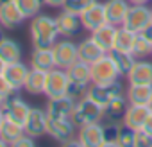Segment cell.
<instances>
[{"instance_id": "cell-1", "label": "cell", "mask_w": 152, "mask_h": 147, "mask_svg": "<svg viewBox=\"0 0 152 147\" xmlns=\"http://www.w3.org/2000/svg\"><path fill=\"white\" fill-rule=\"evenodd\" d=\"M29 32H31L32 47H38V49L52 47L61 38L59 31H57L56 16H50V15H45V13H39V15L31 18Z\"/></svg>"}, {"instance_id": "cell-2", "label": "cell", "mask_w": 152, "mask_h": 147, "mask_svg": "<svg viewBox=\"0 0 152 147\" xmlns=\"http://www.w3.org/2000/svg\"><path fill=\"white\" fill-rule=\"evenodd\" d=\"M106 115V108L100 106L99 102L91 101L90 97H83L75 102L73 113H72V120L73 124L81 127L84 124H91V122H100Z\"/></svg>"}, {"instance_id": "cell-3", "label": "cell", "mask_w": 152, "mask_h": 147, "mask_svg": "<svg viewBox=\"0 0 152 147\" xmlns=\"http://www.w3.org/2000/svg\"><path fill=\"white\" fill-rule=\"evenodd\" d=\"M124 93V86L120 81H113V83H91L88 86L86 97H90L91 101L99 102L100 106H107L115 97Z\"/></svg>"}, {"instance_id": "cell-4", "label": "cell", "mask_w": 152, "mask_h": 147, "mask_svg": "<svg viewBox=\"0 0 152 147\" xmlns=\"http://www.w3.org/2000/svg\"><path fill=\"white\" fill-rule=\"evenodd\" d=\"M152 24V13L150 7L147 4H131L127 16L124 20V27H127L129 31L140 34L143 32L148 25Z\"/></svg>"}, {"instance_id": "cell-5", "label": "cell", "mask_w": 152, "mask_h": 147, "mask_svg": "<svg viewBox=\"0 0 152 147\" xmlns=\"http://www.w3.org/2000/svg\"><path fill=\"white\" fill-rule=\"evenodd\" d=\"M70 88V77L68 72L64 68H52L47 72V83H45V95L47 99H54V97H63L68 93Z\"/></svg>"}, {"instance_id": "cell-6", "label": "cell", "mask_w": 152, "mask_h": 147, "mask_svg": "<svg viewBox=\"0 0 152 147\" xmlns=\"http://www.w3.org/2000/svg\"><path fill=\"white\" fill-rule=\"evenodd\" d=\"M120 77V72L107 52L95 63H91V83H113Z\"/></svg>"}, {"instance_id": "cell-7", "label": "cell", "mask_w": 152, "mask_h": 147, "mask_svg": "<svg viewBox=\"0 0 152 147\" xmlns=\"http://www.w3.org/2000/svg\"><path fill=\"white\" fill-rule=\"evenodd\" d=\"M77 126L73 124L72 118H50L48 117V124H47V135L59 142V143H66L68 140L77 136Z\"/></svg>"}, {"instance_id": "cell-8", "label": "cell", "mask_w": 152, "mask_h": 147, "mask_svg": "<svg viewBox=\"0 0 152 147\" xmlns=\"http://www.w3.org/2000/svg\"><path fill=\"white\" fill-rule=\"evenodd\" d=\"M54 57H56V66L59 68H68L79 59L77 56V43H73L72 38H61L52 45Z\"/></svg>"}, {"instance_id": "cell-9", "label": "cell", "mask_w": 152, "mask_h": 147, "mask_svg": "<svg viewBox=\"0 0 152 147\" xmlns=\"http://www.w3.org/2000/svg\"><path fill=\"white\" fill-rule=\"evenodd\" d=\"M25 22V15L22 13L16 0H0V25L4 29H18Z\"/></svg>"}, {"instance_id": "cell-10", "label": "cell", "mask_w": 152, "mask_h": 147, "mask_svg": "<svg viewBox=\"0 0 152 147\" xmlns=\"http://www.w3.org/2000/svg\"><path fill=\"white\" fill-rule=\"evenodd\" d=\"M47 124H48L47 110H41V108H31L29 117H27V120L23 122L25 135L32 136L34 140H36V138H41L43 135H47Z\"/></svg>"}, {"instance_id": "cell-11", "label": "cell", "mask_w": 152, "mask_h": 147, "mask_svg": "<svg viewBox=\"0 0 152 147\" xmlns=\"http://www.w3.org/2000/svg\"><path fill=\"white\" fill-rule=\"evenodd\" d=\"M79 18H81V24H83V29H86V31H95L97 27H100V25H104L106 22H107V18H106V9H104V2H93L90 7H86L81 15H79Z\"/></svg>"}, {"instance_id": "cell-12", "label": "cell", "mask_w": 152, "mask_h": 147, "mask_svg": "<svg viewBox=\"0 0 152 147\" xmlns=\"http://www.w3.org/2000/svg\"><path fill=\"white\" fill-rule=\"evenodd\" d=\"M77 138L83 147H102L104 145V126L100 122L84 124L79 127Z\"/></svg>"}, {"instance_id": "cell-13", "label": "cell", "mask_w": 152, "mask_h": 147, "mask_svg": "<svg viewBox=\"0 0 152 147\" xmlns=\"http://www.w3.org/2000/svg\"><path fill=\"white\" fill-rule=\"evenodd\" d=\"M75 99H72L70 95H63V97H54L47 101V115L50 118H72L73 108H75Z\"/></svg>"}, {"instance_id": "cell-14", "label": "cell", "mask_w": 152, "mask_h": 147, "mask_svg": "<svg viewBox=\"0 0 152 147\" xmlns=\"http://www.w3.org/2000/svg\"><path fill=\"white\" fill-rule=\"evenodd\" d=\"M56 24H57V31H59L61 38H73V36H77L81 32V29H83L79 15L64 11V9L56 16Z\"/></svg>"}, {"instance_id": "cell-15", "label": "cell", "mask_w": 152, "mask_h": 147, "mask_svg": "<svg viewBox=\"0 0 152 147\" xmlns=\"http://www.w3.org/2000/svg\"><path fill=\"white\" fill-rule=\"evenodd\" d=\"M31 108H32V106H29V104H27V101H25L23 97H20V95H18V92H16L15 95H11V97L4 102V106H2V110H4V113H6V117H7V118H13V120H16V122H20V124H23V122L27 120Z\"/></svg>"}, {"instance_id": "cell-16", "label": "cell", "mask_w": 152, "mask_h": 147, "mask_svg": "<svg viewBox=\"0 0 152 147\" xmlns=\"http://www.w3.org/2000/svg\"><path fill=\"white\" fill-rule=\"evenodd\" d=\"M150 108L148 106H141V104H127V110L122 117V124L132 131L136 129H141L147 117L150 115Z\"/></svg>"}, {"instance_id": "cell-17", "label": "cell", "mask_w": 152, "mask_h": 147, "mask_svg": "<svg viewBox=\"0 0 152 147\" xmlns=\"http://www.w3.org/2000/svg\"><path fill=\"white\" fill-rule=\"evenodd\" d=\"M125 77L129 85H152V61L136 59Z\"/></svg>"}, {"instance_id": "cell-18", "label": "cell", "mask_w": 152, "mask_h": 147, "mask_svg": "<svg viewBox=\"0 0 152 147\" xmlns=\"http://www.w3.org/2000/svg\"><path fill=\"white\" fill-rule=\"evenodd\" d=\"M29 70H31V66L20 59V61H15V63H7V65H6L4 76H6V79H7L16 90H22L23 85H25V79H27V76H29Z\"/></svg>"}, {"instance_id": "cell-19", "label": "cell", "mask_w": 152, "mask_h": 147, "mask_svg": "<svg viewBox=\"0 0 152 147\" xmlns=\"http://www.w3.org/2000/svg\"><path fill=\"white\" fill-rule=\"evenodd\" d=\"M131 4L127 0H106L104 2V9H106V18H107V24H113V25H124V20L127 16V11H129Z\"/></svg>"}, {"instance_id": "cell-20", "label": "cell", "mask_w": 152, "mask_h": 147, "mask_svg": "<svg viewBox=\"0 0 152 147\" xmlns=\"http://www.w3.org/2000/svg\"><path fill=\"white\" fill-rule=\"evenodd\" d=\"M106 54V50L90 36V38H84L83 41H79L77 43V56H79V59L81 61H84V63H95L99 57H102Z\"/></svg>"}, {"instance_id": "cell-21", "label": "cell", "mask_w": 152, "mask_h": 147, "mask_svg": "<svg viewBox=\"0 0 152 147\" xmlns=\"http://www.w3.org/2000/svg\"><path fill=\"white\" fill-rule=\"evenodd\" d=\"M31 66L32 68L45 70V72L56 68V57H54L52 47H45V49L34 47L32 52H31Z\"/></svg>"}, {"instance_id": "cell-22", "label": "cell", "mask_w": 152, "mask_h": 147, "mask_svg": "<svg viewBox=\"0 0 152 147\" xmlns=\"http://www.w3.org/2000/svg\"><path fill=\"white\" fill-rule=\"evenodd\" d=\"M66 72H68L70 83H77V85H83V86L91 85V65L90 63H84V61L77 59L72 66L66 68Z\"/></svg>"}, {"instance_id": "cell-23", "label": "cell", "mask_w": 152, "mask_h": 147, "mask_svg": "<svg viewBox=\"0 0 152 147\" xmlns=\"http://www.w3.org/2000/svg\"><path fill=\"white\" fill-rule=\"evenodd\" d=\"M45 83H47V72L31 66L29 76H27L25 85H23V90L29 95H43L45 93Z\"/></svg>"}, {"instance_id": "cell-24", "label": "cell", "mask_w": 152, "mask_h": 147, "mask_svg": "<svg viewBox=\"0 0 152 147\" xmlns=\"http://www.w3.org/2000/svg\"><path fill=\"white\" fill-rule=\"evenodd\" d=\"M22 54H23L22 45L15 38H9V36H2V38H0V57L6 61V65L20 61Z\"/></svg>"}, {"instance_id": "cell-25", "label": "cell", "mask_w": 152, "mask_h": 147, "mask_svg": "<svg viewBox=\"0 0 152 147\" xmlns=\"http://www.w3.org/2000/svg\"><path fill=\"white\" fill-rule=\"evenodd\" d=\"M115 34H116V25H113V24H104V25H100V27H97L95 31H91V38L106 50V52H109L111 49H113V45H115Z\"/></svg>"}, {"instance_id": "cell-26", "label": "cell", "mask_w": 152, "mask_h": 147, "mask_svg": "<svg viewBox=\"0 0 152 147\" xmlns=\"http://www.w3.org/2000/svg\"><path fill=\"white\" fill-rule=\"evenodd\" d=\"M129 104H141L148 106L152 99V85H129L125 93Z\"/></svg>"}, {"instance_id": "cell-27", "label": "cell", "mask_w": 152, "mask_h": 147, "mask_svg": "<svg viewBox=\"0 0 152 147\" xmlns=\"http://www.w3.org/2000/svg\"><path fill=\"white\" fill-rule=\"evenodd\" d=\"M23 133H25L23 124H20V122H16L13 118H7V117L4 118L2 127H0V136L7 142V145H13Z\"/></svg>"}, {"instance_id": "cell-28", "label": "cell", "mask_w": 152, "mask_h": 147, "mask_svg": "<svg viewBox=\"0 0 152 147\" xmlns=\"http://www.w3.org/2000/svg\"><path fill=\"white\" fill-rule=\"evenodd\" d=\"M113 59V63L116 65L118 72H120V76H127L129 70L132 68V65L136 63V57L131 54V52H124V50H116V49H111L107 52Z\"/></svg>"}, {"instance_id": "cell-29", "label": "cell", "mask_w": 152, "mask_h": 147, "mask_svg": "<svg viewBox=\"0 0 152 147\" xmlns=\"http://www.w3.org/2000/svg\"><path fill=\"white\" fill-rule=\"evenodd\" d=\"M127 104H129V101H127V97H125L124 93L118 95V97H115V99L106 106V115H104V118L115 120V122H122V117H124V113H125V110H127Z\"/></svg>"}, {"instance_id": "cell-30", "label": "cell", "mask_w": 152, "mask_h": 147, "mask_svg": "<svg viewBox=\"0 0 152 147\" xmlns=\"http://www.w3.org/2000/svg\"><path fill=\"white\" fill-rule=\"evenodd\" d=\"M134 40H136V32L129 31L124 25H118L116 27V34H115V45H113V49L124 50V52H131L132 45H134Z\"/></svg>"}, {"instance_id": "cell-31", "label": "cell", "mask_w": 152, "mask_h": 147, "mask_svg": "<svg viewBox=\"0 0 152 147\" xmlns=\"http://www.w3.org/2000/svg\"><path fill=\"white\" fill-rule=\"evenodd\" d=\"M131 54L136 57V59H147V57H152V43L140 32L136 34V40H134V45H132V50Z\"/></svg>"}, {"instance_id": "cell-32", "label": "cell", "mask_w": 152, "mask_h": 147, "mask_svg": "<svg viewBox=\"0 0 152 147\" xmlns=\"http://www.w3.org/2000/svg\"><path fill=\"white\" fill-rule=\"evenodd\" d=\"M102 126H104V145H118V136H120L124 124L115 122V120H107Z\"/></svg>"}, {"instance_id": "cell-33", "label": "cell", "mask_w": 152, "mask_h": 147, "mask_svg": "<svg viewBox=\"0 0 152 147\" xmlns=\"http://www.w3.org/2000/svg\"><path fill=\"white\" fill-rule=\"evenodd\" d=\"M22 13L25 15V18H32L36 15L41 13V7L45 6L43 4V0H16Z\"/></svg>"}, {"instance_id": "cell-34", "label": "cell", "mask_w": 152, "mask_h": 147, "mask_svg": "<svg viewBox=\"0 0 152 147\" xmlns=\"http://www.w3.org/2000/svg\"><path fill=\"white\" fill-rule=\"evenodd\" d=\"M93 2H97V0H66L64 6H63V9L64 11H70V13H75V15H81Z\"/></svg>"}, {"instance_id": "cell-35", "label": "cell", "mask_w": 152, "mask_h": 147, "mask_svg": "<svg viewBox=\"0 0 152 147\" xmlns=\"http://www.w3.org/2000/svg\"><path fill=\"white\" fill-rule=\"evenodd\" d=\"M18 90L6 79V76H4V74H2V76H0V101H2V102H6L11 95H15Z\"/></svg>"}, {"instance_id": "cell-36", "label": "cell", "mask_w": 152, "mask_h": 147, "mask_svg": "<svg viewBox=\"0 0 152 147\" xmlns=\"http://www.w3.org/2000/svg\"><path fill=\"white\" fill-rule=\"evenodd\" d=\"M118 145H122V147H132L134 145V131L124 126L122 131H120V136H118Z\"/></svg>"}, {"instance_id": "cell-37", "label": "cell", "mask_w": 152, "mask_h": 147, "mask_svg": "<svg viewBox=\"0 0 152 147\" xmlns=\"http://www.w3.org/2000/svg\"><path fill=\"white\" fill-rule=\"evenodd\" d=\"M134 145H136V147L152 145V136L147 135L143 129H136V131H134Z\"/></svg>"}, {"instance_id": "cell-38", "label": "cell", "mask_w": 152, "mask_h": 147, "mask_svg": "<svg viewBox=\"0 0 152 147\" xmlns=\"http://www.w3.org/2000/svg\"><path fill=\"white\" fill-rule=\"evenodd\" d=\"M13 145H15V147H31V145H34V138L23 133V135H22V136L13 143Z\"/></svg>"}, {"instance_id": "cell-39", "label": "cell", "mask_w": 152, "mask_h": 147, "mask_svg": "<svg viewBox=\"0 0 152 147\" xmlns=\"http://www.w3.org/2000/svg\"><path fill=\"white\" fill-rule=\"evenodd\" d=\"M64 2H66V0H43V4L52 7V9H63Z\"/></svg>"}, {"instance_id": "cell-40", "label": "cell", "mask_w": 152, "mask_h": 147, "mask_svg": "<svg viewBox=\"0 0 152 147\" xmlns=\"http://www.w3.org/2000/svg\"><path fill=\"white\" fill-rule=\"evenodd\" d=\"M147 135H150L152 136V111H150V115L147 117V120H145V124H143V127H141Z\"/></svg>"}, {"instance_id": "cell-41", "label": "cell", "mask_w": 152, "mask_h": 147, "mask_svg": "<svg viewBox=\"0 0 152 147\" xmlns=\"http://www.w3.org/2000/svg\"><path fill=\"white\" fill-rule=\"evenodd\" d=\"M141 34H143V36H145V38H147L150 43H152V24H150V25H148V27H147V29H145Z\"/></svg>"}, {"instance_id": "cell-42", "label": "cell", "mask_w": 152, "mask_h": 147, "mask_svg": "<svg viewBox=\"0 0 152 147\" xmlns=\"http://www.w3.org/2000/svg\"><path fill=\"white\" fill-rule=\"evenodd\" d=\"M129 4H148V2H152V0H127Z\"/></svg>"}, {"instance_id": "cell-43", "label": "cell", "mask_w": 152, "mask_h": 147, "mask_svg": "<svg viewBox=\"0 0 152 147\" xmlns=\"http://www.w3.org/2000/svg\"><path fill=\"white\" fill-rule=\"evenodd\" d=\"M4 70H6V61H4L2 57H0V76L4 74Z\"/></svg>"}, {"instance_id": "cell-44", "label": "cell", "mask_w": 152, "mask_h": 147, "mask_svg": "<svg viewBox=\"0 0 152 147\" xmlns=\"http://www.w3.org/2000/svg\"><path fill=\"white\" fill-rule=\"evenodd\" d=\"M4 118H6V113H4V110L0 108V127H2V122H4Z\"/></svg>"}, {"instance_id": "cell-45", "label": "cell", "mask_w": 152, "mask_h": 147, "mask_svg": "<svg viewBox=\"0 0 152 147\" xmlns=\"http://www.w3.org/2000/svg\"><path fill=\"white\" fill-rule=\"evenodd\" d=\"M4 145H7V142H6L2 136H0V147H4Z\"/></svg>"}, {"instance_id": "cell-46", "label": "cell", "mask_w": 152, "mask_h": 147, "mask_svg": "<svg viewBox=\"0 0 152 147\" xmlns=\"http://www.w3.org/2000/svg\"><path fill=\"white\" fill-rule=\"evenodd\" d=\"M2 29H4V27H2V25H0V38H2Z\"/></svg>"}, {"instance_id": "cell-47", "label": "cell", "mask_w": 152, "mask_h": 147, "mask_svg": "<svg viewBox=\"0 0 152 147\" xmlns=\"http://www.w3.org/2000/svg\"><path fill=\"white\" fill-rule=\"evenodd\" d=\"M148 108H150V110H152V99H150V104H148Z\"/></svg>"}, {"instance_id": "cell-48", "label": "cell", "mask_w": 152, "mask_h": 147, "mask_svg": "<svg viewBox=\"0 0 152 147\" xmlns=\"http://www.w3.org/2000/svg\"><path fill=\"white\" fill-rule=\"evenodd\" d=\"M2 106H4V102H2V101H0V108H2Z\"/></svg>"}, {"instance_id": "cell-49", "label": "cell", "mask_w": 152, "mask_h": 147, "mask_svg": "<svg viewBox=\"0 0 152 147\" xmlns=\"http://www.w3.org/2000/svg\"><path fill=\"white\" fill-rule=\"evenodd\" d=\"M150 13H152V7H150Z\"/></svg>"}]
</instances>
